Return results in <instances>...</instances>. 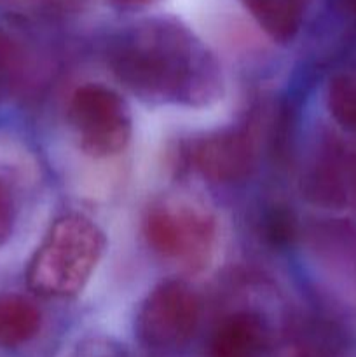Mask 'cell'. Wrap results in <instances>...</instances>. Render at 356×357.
<instances>
[{
	"label": "cell",
	"mask_w": 356,
	"mask_h": 357,
	"mask_svg": "<svg viewBox=\"0 0 356 357\" xmlns=\"http://www.w3.org/2000/svg\"><path fill=\"white\" fill-rule=\"evenodd\" d=\"M75 357H129L128 352L108 338H93L82 344Z\"/></svg>",
	"instance_id": "2e32d148"
},
{
	"label": "cell",
	"mask_w": 356,
	"mask_h": 357,
	"mask_svg": "<svg viewBox=\"0 0 356 357\" xmlns=\"http://www.w3.org/2000/svg\"><path fill=\"white\" fill-rule=\"evenodd\" d=\"M40 323V310L30 300L16 293H0V347L14 349L30 342Z\"/></svg>",
	"instance_id": "8fae6325"
},
{
	"label": "cell",
	"mask_w": 356,
	"mask_h": 357,
	"mask_svg": "<svg viewBox=\"0 0 356 357\" xmlns=\"http://www.w3.org/2000/svg\"><path fill=\"white\" fill-rule=\"evenodd\" d=\"M108 65L131 93L149 103L206 107L222 96L216 59L178 21L156 17L121 31Z\"/></svg>",
	"instance_id": "6da1fadb"
},
{
	"label": "cell",
	"mask_w": 356,
	"mask_h": 357,
	"mask_svg": "<svg viewBox=\"0 0 356 357\" xmlns=\"http://www.w3.org/2000/svg\"><path fill=\"white\" fill-rule=\"evenodd\" d=\"M272 330L262 314L239 310L223 317L209 342L208 357H265Z\"/></svg>",
	"instance_id": "52a82bcc"
},
{
	"label": "cell",
	"mask_w": 356,
	"mask_h": 357,
	"mask_svg": "<svg viewBox=\"0 0 356 357\" xmlns=\"http://www.w3.org/2000/svg\"><path fill=\"white\" fill-rule=\"evenodd\" d=\"M302 192L311 202L327 208L348 204L346 153L332 149L321 155L302 176Z\"/></svg>",
	"instance_id": "9c48e42d"
},
{
	"label": "cell",
	"mask_w": 356,
	"mask_h": 357,
	"mask_svg": "<svg viewBox=\"0 0 356 357\" xmlns=\"http://www.w3.org/2000/svg\"><path fill=\"white\" fill-rule=\"evenodd\" d=\"M157 0H112V3L124 10H136V9H145V7L152 6Z\"/></svg>",
	"instance_id": "d6986e66"
},
{
	"label": "cell",
	"mask_w": 356,
	"mask_h": 357,
	"mask_svg": "<svg viewBox=\"0 0 356 357\" xmlns=\"http://www.w3.org/2000/svg\"><path fill=\"white\" fill-rule=\"evenodd\" d=\"M201 303L191 286L166 281L147 295L136 312L135 333L145 347L156 351L184 347L194 337Z\"/></svg>",
	"instance_id": "5b68a950"
},
{
	"label": "cell",
	"mask_w": 356,
	"mask_h": 357,
	"mask_svg": "<svg viewBox=\"0 0 356 357\" xmlns=\"http://www.w3.org/2000/svg\"><path fill=\"white\" fill-rule=\"evenodd\" d=\"M13 220H14L13 197H10L6 185L0 181V243H2V241L10 234V229H13Z\"/></svg>",
	"instance_id": "e0dca14e"
},
{
	"label": "cell",
	"mask_w": 356,
	"mask_h": 357,
	"mask_svg": "<svg viewBox=\"0 0 356 357\" xmlns=\"http://www.w3.org/2000/svg\"><path fill=\"white\" fill-rule=\"evenodd\" d=\"M265 236L274 246H286L297 236V220L292 211L276 206L265 216Z\"/></svg>",
	"instance_id": "4fadbf2b"
},
{
	"label": "cell",
	"mask_w": 356,
	"mask_h": 357,
	"mask_svg": "<svg viewBox=\"0 0 356 357\" xmlns=\"http://www.w3.org/2000/svg\"><path fill=\"white\" fill-rule=\"evenodd\" d=\"M346 3H348L349 9L356 14V0H346Z\"/></svg>",
	"instance_id": "ffe728a7"
},
{
	"label": "cell",
	"mask_w": 356,
	"mask_h": 357,
	"mask_svg": "<svg viewBox=\"0 0 356 357\" xmlns=\"http://www.w3.org/2000/svg\"><path fill=\"white\" fill-rule=\"evenodd\" d=\"M286 344L293 357H342L348 347L344 331L320 316L292 321L286 328Z\"/></svg>",
	"instance_id": "ba28073f"
},
{
	"label": "cell",
	"mask_w": 356,
	"mask_h": 357,
	"mask_svg": "<svg viewBox=\"0 0 356 357\" xmlns=\"http://www.w3.org/2000/svg\"><path fill=\"white\" fill-rule=\"evenodd\" d=\"M309 0H243L262 30L276 42L293 40Z\"/></svg>",
	"instance_id": "30bf717a"
},
{
	"label": "cell",
	"mask_w": 356,
	"mask_h": 357,
	"mask_svg": "<svg viewBox=\"0 0 356 357\" xmlns=\"http://www.w3.org/2000/svg\"><path fill=\"white\" fill-rule=\"evenodd\" d=\"M327 105L341 126L356 131V75H339L328 86Z\"/></svg>",
	"instance_id": "7c38bea8"
},
{
	"label": "cell",
	"mask_w": 356,
	"mask_h": 357,
	"mask_svg": "<svg viewBox=\"0 0 356 357\" xmlns=\"http://www.w3.org/2000/svg\"><path fill=\"white\" fill-rule=\"evenodd\" d=\"M68 122L79 149L94 159L117 155L131 139L128 103L117 91L101 84H84L73 91Z\"/></svg>",
	"instance_id": "277c9868"
},
{
	"label": "cell",
	"mask_w": 356,
	"mask_h": 357,
	"mask_svg": "<svg viewBox=\"0 0 356 357\" xmlns=\"http://www.w3.org/2000/svg\"><path fill=\"white\" fill-rule=\"evenodd\" d=\"M105 251L100 227L79 213L54 220L27 268V284L47 298L79 295Z\"/></svg>",
	"instance_id": "7a4b0ae2"
},
{
	"label": "cell",
	"mask_w": 356,
	"mask_h": 357,
	"mask_svg": "<svg viewBox=\"0 0 356 357\" xmlns=\"http://www.w3.org/2000/svg\"><path fill=\"white\" fill-rule=\"evenodd\" d=\"M188 157L195 169L208 180L234 183L253 173L257 142L248 126L223 129L192 143Z\"/></svg>",
	"instance_id": "8992f818"
},
{
	"label": "cell",
	"mask_w": 356,
	"mask_h": 357,
	"mask_svg": "<svg viewBox=\"0 0 356 357\" xmlns=\"http://www.w3.org/2000/svg\"><path fill=\"white\" fill-rule=\"evenodd\" d=\"M346 176H348V202L356 208V155L346 153Z\"/></svg>",
	"instance_id": "ac0fdd59"
},
{
	"label": "cell",
	"mask_w": 356,
	"mask_h": 357,
	"mask_svg": "<svg viewBox=\"0 0 356 357\" xmlns=\"http://www.w3.org/2000/svg\"><path fill=\"white\" fill-rule=\"evenodd\" d=\"M58 6H63V0H0V9L20 17H31Z\"/></svg>",
	"instance_id": "9a60e30c"
},
{
	"label": "cell",
	"mask_w": 356,
	"mask_h": 357,
	"mask_svg": "<svg viewBox=\"0 0 356 357\" xmlns=\"http://www.w3.org/2000/svg\"><path fill=\"white\" fill-rule=\"evenodd\" d=\"M17 54L9 38L0 31V100L9 96L17 84Z\"/></svg>",
	"instance_id": "5bb4252c"
},
{
	"label": "cell",
	"mask_w": 356,
	"mask_h": 357,
	"mask_svg": "<svg viewBox=\"0 0 356 357\" xmlns=\"http://www.w3.org/2000/svg\"><path fill=\"white\" fill-rule=\"evenodd\" d=\"M143 234L156 253L199 272L209 264L216 241V223L201 206L163 199L147 209Z\"/></svg>",
	"instance_id": "3957f363"
}]
</instances>
